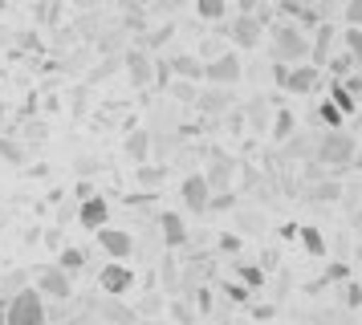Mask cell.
<instances>
[{
  "instance_id": "obj_1",
  "label": "cell",
  "mask_w": 362,
  "mask_h": 325,
  "mask_svg": "<svg viewBox=\"0 0 362 325\" xmlns=\"http://www.w3.org/2000/svg\"><path fill=\"white\" fill-rule=\"evenodd\" d=\"M313 162H322L329 179L350 175L358 167V138L350 130H322V138L313 143Z\"/></svg>"
},
{
  "instance_id": "obj_2",
  "label": "cell",
  "mask_w": 362,
  "mask_h": 325,
  "mask_svg": "<svg viewBox=\"0 0 362 325\" xmlns=\"http://www.w3.org/2000/svg\"><path fill=\"white\" fill-rule=\"evenodd\" d=\"M269 57L281 65H301L310 61V32H301L297 25H273V45Z\"/></svg>"
},
{
  "instance_id": "obj_3",
  "label": "cell",
  "mask_w": 362,
  "mask_h": 325,
  "mask_svg": "<svg viewBox=\"0 0 362 325\" xmlns=\"http://www.w3.org/2000/svg\"><path fill=\"white\" fill-rule=\"evenodd\" d=\"M4 325H45V297L21 285L4 305Z\"/></svg>"
},
{
  "instance_id": "obj_4",
  "label": "cell",
  "mask_w": 362,
  "mask_h": 325,
  "mask_svg": "<svg viewBox=\"0 0 362 325\" xmlns=\"http://www.w3.org/2000/svg\"><path fill=\"white\" fill-rule=\"evenodd\" d=\"M240 73H245V69H240V53H216V57H208V61H204V81H208V85H236V81H240Z\"/></svg>"
},
{
  "instance_id": "obj_5",
  "label": "cell",
  "mask_w": 362,
  "mask_h": 325,
  "mask_svg": "<svg viewBox=\"0 0 362 325\" xmlns=\"http://www.w3.org/2000/svg\"><path fill=\"white\" fill-rule=\"evenodd\" d=\"M37 292H41L45 301H69V297H74V276L62 273L57 264H41V268H37Z\"/></svg>"
},
{
  "instance_id": "obj_6",
  "label": "cell",
  "mask_w": 362,
  "mask_h": 325,
  "mask_svg": "<svg viewBox=\"0 0 362 325\" xmlns=\"http://www.w3.org/2000/svg\"><path fill=\"white\" fill-rule=\"evenodd\" d=\"M118 61H122V69H127V78H131L134 90H147L151 78H155V57H151L147 49H143V45H131L122 57H118Z\"/></svg>"
},
{
  "instance_id": "obj_7",
  "label": "cell",
  "mask_w": 362,
  "mask_h": 325,
  "mask_svg": "<svg viewBox=\"0 0 362 325\" xmlns=\"http://www.w3.org/2000/svg\"><path fill=\"white\" fill-rule=\"evenodd\" d=\"M317 85H322V69L310 61H301V65H289V73H285V94H297V98H310L317 94Z\"/></svg>"
},
{
  "instance_id": "obj_8",
  "label": "cell",
  "mask_w": 362,
  "mask_h": 325,
  "mask_svg": "<svg viewBox=\"0 0 362 325\" xmlns=\"http://www.w3.org/2000/svg\"><path fill=\"white\" fill-rule=\"evenodd\" d=\"M98 289L106 292V297H122V292L134 289V273L122 264V260H110V264L98 268Z\"/></svg>"
},
{
  "instance_id": "obj_9",
  "label": "cell",
  "mask_w": 362,
  "mask_h": 325,
  "mask_svg": "<svg viewBox=\"0 0 362 325\" xmlns=\"http://www.w3.org/2000/svg\"><path fill=\"white\" fill-rule=\"evenodd\" d=\"M313 37H310V65H322L329 61V53H334V41H338V25L334 20H322V25H313Z\"/></svg>"
},
{
  "instance_id": "obj_10",
  "label": "cell",
  "mask_w": 362,
  "mask_h": 325,
  "mask_svg": "<svg viewBox=\"0 0 362 325\" xmlns=\"http://www.w3.org/2000/svg\"><path fill=\"white\" fill-rule=\"evenodd\" d=\"M94 236H98V248H102V252H106L110 260H131L134 236L127 232V228H110V224H106V228H98Z\"/></svg>"
},
{
  "instance_id": "obj_11",
  "label": "cell",
  "mask_w": 362,
  "mask_h": 325,
  "mask_svg": "<svg viewBox=\"0 0 362 325\" xmlns=\"http://www.w3.org/2000/svg\"><path fill=\"white\" fill-rule=\"evenodd\" d=\"M180 195H183V208L187 211L208 215V195H212V187H208V179L199 175V171H192V175L180 183Z\"/></svg>"
},
{
  "instance_id": "obj_12",
  "label": "cell",
  "mask_w": 362,
  "mask_h": 325,
  "mask_svg": "<svg viewBox=\"0 0 362 325\" xmlns=\"http://www.w3.org/2000/svg\"><path fill=\"white\" fill-rule=\"evenodd\" d=\"M78 224L82 228H90V232H98V228H106L110 224V199H102V195H90V199H82L78 203Z\"/></svg>"
},
{
  "instance_id": "obj_13",
  "label": "cell",
  "mask_w": 362,
  "mask_h": 325,
  "mask_svg": "<svg viewBox=\"0 0 362 325\" xmlns=\"http://www.w3.org/2000/svg\"><path fill=\"white\" fill-rule=\"evenodd\" d=\"M94 313H98V321H106V325H134L139 321L134 305H127L122 297H102L98 305H94Z\"/></svg>"
},
{
  "instance_id": "obj_14",
  "label": "cell",
  "mask_w": 362,
  "mask_h": 325,
  "mask_svg": "<svg viewBox=\"0 0 362 325\" xmlns=\"http://www.w3.org/2000/svg\"><path fill=\"white\" fill-rule=\"evenodd\" d=\"M224 37H232L240 49H257V45H261V37H264V29L248 13H240L232 25H224Z\"/></svg>"
},
{
  "instance_id": "obj_15",
  "label": "cell",
  "mask_w": 362,
  "mask_h": 325,
  "mask_svg": "<svg viewBox=\"0 0 362 325\" xmlns=\"http://www.w3.org/2000/svg\"><path fill=\"white\" fill-rule=\"evenodd\" d=\"M196 106L208 114V118H220L224 110L236 106V98H232L228 85H208V90H199V94H196Z\"/></svg>"
},
{
  "instance_id": "obj_16",
  "label": "cell",
  "mask_w": 362,
  "mask_h": 325,
  "mask_svg": "<svg viewBox=\"0 0 362 325\" xmlns=\"http://www.w3.org/2000/svg\"><path fill=\"white\" fill-rule=\"evenodd\" d=\"M155 232H159V240H163L167 248H183L187 236H192L187 224H183V215H175V211H159V228H155Z\"/></svg>"
},
{
  "instance_id": "obj_17",
  "label": "cell",
  "mask_w": 362,
  "mask_h": 325,
  "mask_svg": "<svg viewBox=\"0 0 362 325\" xmlns=\"http://www.w3.org/2000/svg\"><path fill=\"white\" fill-rule=\"evenodd\" d=\"M236 167H240L236 159H228V155H216V150H212V167L204 171V179H208V187H212V191H224Z\"/></svg>"
},
{
  "instance_id": "obj_18",
  "label": "cell",
  "mask_w": 362,
  "mask_h": 325,
  "mask_svg": "<svg viewBox=\"0 0 362 325\" xmlns=\"http://www.w3.org/2000/svg\"><path fill=\"white\" fill-rule=\"evenodd\" d=\"M342 179H317V183H305V199L313 203H342Z\"/></svg>"
},
{
  "instance_id": "obj_19",
  "label": "cell",
  "mask_w": 362,
  "mask_h": 325,
  "mask_svg": "<svg viewBox=\"0 0 362 325\" xmlns=\"http://www.w3.org/2000/svg\"><path fill=\"white\" fill-rule=\"evenodd\" d=\"M236 211V236H264L269 232V215L264 211H257V208H232Z\"/></svg>"
},
{
  "instance_id": "obj_20",
  "label": "cell",
  "mask_w": 362,
  "mask_h": 325,
  "mask_svg": "<svg viewBox=\"0 0 362 325\" xmlns=\"http://www.w3.org/2000/svg\"><path fill=\"white\" fill-rule=\"evenodd\" d=\"M171 61V78H180V81H204V61L199 57H187V53H180V57H167Z\"/></svg>"
},
{
  "instance_id": "obj_21",
  "label": "cell",
  "mask_w": 362,
  "mask_h": 325,
  "mask_svg": "<svg viewBox=\"0 0 362 325\" xmlns=\"http://www.w3.org/2000/svg\"><path fill=\"white\" fill-rule=\"evenodd\" d=\"M310 122L313 126H326V130H346V114L326 98V102H317V110L310 114Z\"/></svg>"
},
{
  "instance_id": "obj_22",
  "label": "cell",
  "mask_w": 362,
  "mask_h": 325,
  "mask_svg": "<svg viewBox=\"0 0 362 325\" xmlns=\"http://www.w3.org/2000/svg\"><path fill=\"white\" fill-rule=\"evenodd\" d=\"M281 159H297V162H305V159H313V138L310 134H289L285 143H281Z\"/></svg>"
},
{
  "instance_id": "obj_23",
  "label": "cell",
  "mask_w": 362,
  "mask_h": 325,
  "mask_svg": "<svg viewBox=\"0 0 362 325\" xmlns=\"http://www.w3.org/2000/svg\"><path fill=\"white\" fill-rule=\"evenodd\" d=\"M269 134H273V143H285L289 134H297V118L293 110H285V106H277V114H273V122H269Z\"/></svg>"
},
{
  "instance_id": "obj_24",
  "label": "cell",
  "mask_w": 362,
  "mask_h": 325,
  "mask_svg": "<svg viewBox=\"0 0 362 325\" xmlns=\"http://www.w3.org/2000/svg\"><path fill=\"white\" fill-rule=\"evenodd\" d=\"M297 240H301V248H305L313 260L326 256V236H322V232H317L313 224H297Z\"/></svg>"
},
{
  "instance_id": "obj_25",
  "label": "cell",
  "mask_w": 362,
  "mask_h": 325,
  "mask_svg": "<svg viewBox=\"0 0 362 325\" xmlns=\"http://www.w3.org/2000/svg\"><path fill=\"white\" fill-rule=\"evenodd\" d=\"M127 155H131V162H151V130H131L127 134Z\"/></svg>"
},
{
  "instance_id": "obj_26",
  "label": "cell",
  "mask_w": 362,
  "mask_h": 325,
  "mask_svg": "<svg viewBox=\"0 0 362 325\" xmlns=\"http://www.w3.org/2000/svg\"><path fill=\"white\" fill-rule=\"evenodd\" d=\"M232 273H236V280H240V285H245V289H264V268L261 264H248V260H236V264H232Z\"/></svg>"
},
{
  "instance_id": "obj_27",
  "label": "cell",
  "mask_w": 362,
  "mask_h": 325,
  "mask_svg": "<svg viewBox=\"0 0 362 325\" xmlns=\"http://www.w3.org/2000/svg\"><path fill=\"white\" fill-rule=\"evenodd\" d=\"M326 65H329V78L342 81L346 73H354V69H358V53H346V49H342V53H329Z\"/></svg>"
},
{
  "instance_id": "obj_28",
  "label": "cell",
  "mask_w": 362,
  "mask_h": 325,
  "mask_svg": "<svg viewBox=\"0 0 362 325\" xmlns=\"http://www.w3.org/2000/svg\"><path fill=\"white\" fill-rule=\"evenodd\" d=\"M57 268H62V273H82L86 268V248H74V244H69V248H62V252H57Z\"/></svg>"
},
{
  "instance_id": "obj_29",
  "label": "cell",
  "mask_w": 362,
  "mask_h": 325,
  "mask_svg": "<svg viewBox=\"0 0 362 325\" xmlns=\"http://www.w3.org/2000/svg\"><path fill=\"white\" fill-rule=\"evenodd\" d=\"M167 94L175 98V102H183V106H196L199 85H196V81H180V78H171V81H167Z\"/></svg>"
},
{
  "instance_id": "obj_30",
  "label": "cell",
  "mask_w": 362,
  "mask_h": 325,
  "mask_svg": "<svg viewBox=\"0 0 362 325\" xmlns=\"http://www.w3.org/2000/svg\"><path fill=\"white\" fill-rule=\"evenodd\" d=\"M134 179H139V187H159L167 179V167L163 162H143V167L134 171Z\"/></svg>"
},
{
  "instance_id": "obj_31",
  "label": "cell",
  "mask_w": 362,
  "mask_h": 325,
  "mask_svg": "<svg viewBox=\"0 0 362 325\" xmlns=\"http://www.w3.org/2000/svg\"><path fill=\"white\" fill-rule=\"evenodd\" d=\"M196 13L204 16V20L220 25V20L228 16V0H196Z\"/></svg>"
},
{
  "instance_id": "obj_32",
  "label": "cell",
  "mask_w": 362,
  "mask_h": 325,
  "mask_svg": "<svg viewBox=\"0 0 362 325\" xmlns=\"http://www.w3.org/2000/svg\"><path fill=\"white\" fill-rule=\"evenodd\" d=\"M159 280H163V292H175V285H180V260L175 256L159 260Z\"/></svg>"
},
{
  "instance_id": "obj_33",
  "label": "cell",
  "mask_w": 362,
  "mask_h": 325,
  "mask_svg": "<svg viewBox=\"0 0 362 325\" xmlns=\"http://www.w3.org/2000/svg\"><path fill=\"white\" fill-rule=\"evenodd\" d=\"M329 102H334V106H338V110L346 114V118L358 110V98H350V94L342 90V85H338V81H329Z\"/></svg>"
},
{
  "instance_id": "obj_34",
  "label": "cell",
  "mask_w": 362,
  "mask_h": 325,
  "mask_svg": "<svg viewBox=\"0 0 362 325\" xmlns=\"http://www.w3.org/2000/svg\"><path fill=\"white\" fill-rule=\"evenodd\" d=\"M232 208H240V199H236V191H232V187L208 195V211H232Z\"/></svg>"
},
{
  "instance_id": "obj_35",
  "label": "cell",
  "mask_w": 362,
  "mask_h": 325,
  "mask_svg": "<svg viewBox=\"0 0 362 325\" xmlns=\"http://www.w3.org/2000/svg\"><path fill=\"white\" fill-rule=\"evenodd\" d=\"M216 248H220L224 256H240V248H245V236H236V232H220Z\"/></svg>"
},
{
  "instance_id": "obj_36",
  "label": "cell",
  "mask_w": 362,
  "mask_h": 325,
  "mask_svg": "<svg viewBox=\"0 0 362 325\" xmlns=\"http://www.w3.org/2000/svg\"><path fill=\"white\" fill-rule=\"evenodd\" d=\"M167 309H171V317H175V321H180V325H196V309L187 305L183 297H175V301H171V305H167Z\"/></svg>"
},
{
  "instance_id": "obj_37",
  "label": "cell",
  "mask_w": 362,
  "mask_h": 325,
  "mask_svg": "<svg viewBox=\"0 0 362 325\" xmlns=\"http://www.w3.org/2000/svg\"><path fill=\"white\" fill-rule=\"evenodd\" d=\"M122 37H127V29H106V37H98V53L115 57V49L122 45Z\"/></svg>"
},
{
  "instance_id": "obj_38",
  "label": "cell",
  "mask_w": 362,
  "mask_h": 325,
  "mask_svg": "<svg viewBox=\"0 0 362 325\" xmlns=\"http://www.w3.org/2000/svg\"><path fill=\"white\" fill-rule=\"evenodd\" d=\"M0 159H8L13 167H21L25 162V146L13 143V138H0Z\"/></svg>"
},
{
  "instance_id": "obj_39",
  "label": "cell",
  "mask_w": 362,
  "mask_h": 325,
  "mask_svg": "<svg viewBox=\"0 0 362 325\" xmlns=\"http://www.w3.org/2000/svg\"><path fill=\"white\" fill-rule=\"evenodd\" d=\"M342 305H346V309H358V305H362L358 280H342Z\"/></svg>"
},
{
  "instance_id": "obj_40",
  "label": "cell",
  "mask_w": 362,
  "mask_h": 325,
  "mask_svg": "<svg viewBox=\"0 0 362 325\" xmlns=\"http://www.w3.org/2000/svg\"><path fill=\"white\" fill-rule=\"evenodd\" d=\"M159 309H163V297H159V292H147V297L134 305V313H139V317H151V313H159Z\"/></svg>"
},
{
  "instance_id": "obj_41",
  "label": "cell",
  "mask_w": 362,
  "mask_h": 325,
  "mask_svg": "<svg viewBox=\"0 0 362 325\" xmlns=\"http://www.w3.org/2000/svg\"><path fill=\"white\" fill-rule=\"evenodd\" d=\"M342 45H346V53H358V45H362V29L358 25H346L342 29Z\"/></svg>"
},
{
  "instance_id": "obj_42",
  "label": "cell",
  "mask_w": 362,
  "mask_h": 325,
  "mask_svg": "<svg viewBox=\"0 0 362 325\" xmlns=\"http://www.w3.org/2000/svg\"><path fill=\"white\" fill-rule=\"evenodd\" d=\"M167 81H171V61H167V57H159V61H155V78H151V85L167 90Z\"/></svg>"
},
{
  "instance_id": "obj_43",
  "label": "cell",
  "mask_w": 362,
  "mask_h": 325,
  "mask_svg": "<svg viewBox=\"0 0 362 325\" xmlns=\"http://www.w3.org/2000/svg\"><path fill=\"white\" fill-rule=\"evenodd\" d=\"M224 292H228V301H236V305H245L248 297H252V289H245L240 280H228V285H224Z\"/></svg>"
},
{
  "instance_id": "obj_44",
  "label": "cell",
  "mask_w": 362,
  "mask_h": 325,
  "mask_svg": "<svg viewBox=\"0 0 362 325\" xmlns=\"http://www.w3.org/2000/svg\"><path fill=\"white\" fill-rule=\"evenodd\" d=\"M338 85H342V90H346L350 98H362V78H358V69H354V73H346V78L338 81Z\"/></svg>"
},
{
  "instance_id": "obj_45",
  "label": "cell",
  "mask_w": 362,
  "mask_h": 325,
  "mask_svg": "<svg viewBox=\"0 0 362 325\" xmlns=\"http://www.w3.org/2000/svg\"><path fill=\"white\" fill-rule=\"evenodd\" d=\"M192 297H196V309H199V313H212V289H208V285H199Z\"/></svg>"
},
{
  "instance_id": "obj_46",
  "label": "cell",
  "mask_w": 362,
  "mask_h": 325,
  "mask_svg": "<svg viewBox=\"0 0 362 325\" xmlns=\"http://www.w3.org/2000/svg\"><path fill=\"white\" fill-rule=\"evenodd\" d=\"M118 65H122V61H118V57H102V65H98V69H94V73H90V81H102V78H106V73H115Z\"/></svg>"
},
{
  "instance_id": "obj_47",
  "label": "cell",
  "mask_w": 362,
  "mask_h": 325,
  "mask_svg": "<svg viewBox=\"0 0 362 325\" xmlns=\"http://www.w3.org/2000/svg\"><path fill=\"white\" fill-rule=\"evenodd\" d=\"M220 118H228L232 134H240V126H245V110H236V106H232V110H224V114H220Z\"/></svg>"
},
{
  "instance_id": "obj_48",
  "label": "cell",
  "mask_w": 362,
  "mask_h": 325,
  "mask_svg": "<svg viewBox=\"0 0 362 325\" xmlns=\"http://www.w3.org/2000/svg\"><path fill=\"white\" fill-rule=\"evenodd\" d=\"M362 20V0H346V25H358Z\"/></svg>"
},
{
  "instance_id": "obj_49",
  "label": "cell",
  "mask_w": 362,
  "mask_h": 325,
  "mask_svg": "<svg viewBox=\"0 0 362 325\" xmlns=\"http://www.w3.org/2000/svg\"><path fill=\"white\" fill-rule=\"evenodd\" d=\"M285 73H289V65H281V61H273V69H269V78H273V85H285Z\"/></svg>"
},
{
  "instance_id": "obj_50",
  "label": "cell",
  "mask_w": 362,
  "mask_h": 325,
  "mask_svg": "<svg viewBox=\"0 0 362 325\" xmlns=\"http://www.w3.org/2000/svg\"><path fill=\"white\" fill-rule=\"evenodd\" d=\"M326 280H334V285H338V280H350V268H346V264H329Z\"/></svg>"
},
{
  "instance_id": "obj_51",
  "label": "cell",
  "mask_w": 362,
  "mask_h": 325,
  "mask_svg": "<svg viewBox=\"0 0 362 325\" xmlns=\"http://www.w3.org/2000/svg\"><path fill=\"white\" fill-rule=\"evenodd\" d=\"M252 317H257V321H273V317H277V305H257Z\"/></svg>"
},
{
  "instance_id": "obj_52",
  "label": "cell",
  "mask_w": 362,
  "mask_h": 325,
  "mask_svg": "<svg viewBox=\"0 0 362 325\" xmlns=\"http://www.w3.org/2000/svg\"><path fill=\"white\" fill-rule=\"evenodd\" d=\"M74 167H78V175H94V171H98L102 162H98V159H78Z\"/></svg>"
},
{
  "instance_id": "obj_53",
  "label": "cell",
  "mask_w": 362,
  "mask_h": 325,
  "mask_svg": "<svg viewBox=\"0 0 362 325\" xmlns=\"http://www.w3.org/2000/svg\"><path fill=\"white\" fill-rule=\"evenodd\" d=\"M90 195H94V187H90V183H78V187H74V195H69V199H78V203H82V199H90Z\"/></svg>"
},
{
  "instance_id": "obj_54",
  "label": "cell",
  "mask_w": 362,
  "mask_h": 325,
  "mask_svg": "<svg viewBox=\"0 0 362 325\" xmlns=\"http://www.w3.org/2000/svg\"><path fill=\"white\" fill-rule=\"evenodd\" d=\"M236 4H240V13H252V8H257L261 0H236Z\"/></svg>"
},
{
  "instance_id": "obj_55",
  "label": "cell",
  "mask_w": 362,
  "mask_h": 325,
  "mask_svg": "<svg viewBox=\"0 0 362 325\" xmlns=\"http://www.w3.org/2000/svg\"><path fill=\"white\" fill-rule=\"evenodd\" d=\"M74 4H78V8H98L102 0H74Z\"/></svg>"
},
{
  "instance_id": "obj_56",
  "label": "cell",
  "mask_w": 362,
  "mask_h": 325,
  "mask_svg": "<svg viewBox=\"0 0 362 325\" xmlns=\"http://www.w3.org/2000/svg\"><path fill=\"white\" fill-rule=\"evenodd\" d=\"M228 4H232V0H228Z\"/></svg>"
}]
</instances>
